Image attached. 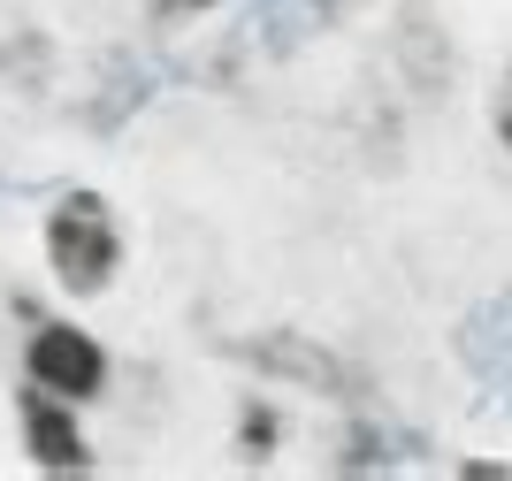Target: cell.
<instances>
[{
    "label": "cell",
    "instance_id": "cell-1",
    "mask_svg": "<svg viewBox=\"0 0 512 481\" xmlns=\"http://www.w3.org/2000/svg\"><path fill=\"white\" fill-rule=\"evenodd\" d=\"M46 260H54V275H62L77 298H85V291H107V275H115V260H123V237H115L107 199L69 191L62 207L46 214Z\"/></svg>",
    "mask_w": 512,
    "mask_h": 481
},
{
    "label": "cell",
    "instance_id": "cell-2",
    "mask_svg": "<svg viewBox=\"0 0 512 481\" xmlns=\"http://www.w3.org/2000/svg\"><path fill=\"white\" fill-rule=\"evenodd\" d=\"M100 382H107V352L85 329L46 321L31 336V390H46V398H62V405H85V398H100Z\"/></svg>",
    "mask_w": 512,
    "mask_h": 481
},
{
    "label": "cell",
    "instance_id": "cell-3",
    "mask_svg": "<svg viewBox=\"0 0 512 481\" xmlns=\"http://www.w3.org/2000/svg\"><path fill=\"white\" fill-rule=\"evenodd\" d=\"M23 428H31V459H39L46 474H85L92 466V451H85V436H77V420L62 413V398L31 390V398H23Z\"/></svg>",
    "mask_w": 512,
    "mask_h": 481
},
{
    "label": "cell",
    "instance_id": "cell-4",
    "mask_svg": "<svg viewBox=\"0 0 512 481\" xmlns=\"http://www.w3.org/2000/svg\"><path fill=\"white\" fill-rule=\"evenodd\" d=\"M497 138L512 146V69H505V84H497Z\"/></svg>",
    "mask_w": 512,
    "mask_h": 481
},
{
    "label": "cell",
    "instance_id": "cell-5",
    "mask_svg": "<svg viewBox=\"0 0 512 481\" xmlns=\"http://www.w3.org/2000/svg\"><path fill=\"white\" fill-rule=\"evenodd\" d=\"M192 8H207V0H192Z\"/></svg>",
    "mask_w": 512,
    "mask_h": 481
}]
</instances>
